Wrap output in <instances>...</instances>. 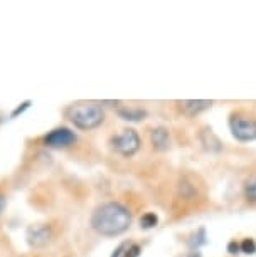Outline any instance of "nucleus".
Wrapping results in <instances>:
<instances>
[{
	"label": "nucleus",
	"instance_id": "nucleus-1",
	"mask_svg": "<svg viewBox=\"0 0 256 257\" xmlns=\"http://www.w3.org/2000/svg\"><path fill=\"white\" fill-rule=\"evenodd\" d=\"M132 224V213L118 202H106L96 208L91 215V227L95 232L105 237L123 234Z\"/></svg>",
	"mask_w": 256,
	"mask_h": 257
},
{
	"label": "nucleus",
	"instance_id": "nucleus-2",
	"mask_svg": "<svg viewBox=\"0 0 256 257\" xmlns=\"http://www.w3.org/2000/svg\"><path fill=\"white\" fill-rule=\"evenodd\" d=\"M67 119L78 130L90 132L105 121V111L96 103H79L67 109Z\"/></svg>",
	"mask_w": 256,
	"mask_h": 257
},
{
	"label": "nucleus",
	"instance_id": "nucleus-3",
	"mask_svg": "<svg viewBox=\"0 0 256 257\" xmlns=\"http://www.w3.org/2000/svg\"><path fill=\"white\" fill-rule=\"evenodd\" d=\"M140 137L132 128L123 130L122 133L115 135L112 138V148L123 157H132L140 150Z\"/></svg>",
	"mask_w": 256,
	"mask_h": 257
},
{
	"label": "nucleus",
	"instance_id": "nucleus-4",
	"mask_svg": "<svg viewBox=\"0 0 256 257\" xmlns=\"http://www.w3.org/2000/svg\"><path fill=\"white\" fill-rule=\"evenodd\" d=\"M231 132L239 142H253L256 140V119L244 114H234L229 121Z\"/></svg>",
	"mask_w": 256,
	"mask_h": 257
},
{
	"label": "nucleus",
	"instance_id": "nucleus-5",
	"mask_svg": "<svg viewBox=\"0 0 256 257\" xmlns=\"http://www.w3.org/2000/svg\"><path fill=\"white\" fill-rule=\"evenodd\" d=\"M44 143L49 148H67L76 143V135L69 128H56L46 135Z\"/></svg>",
	"mask_w": 256,
	"mask_h": 257
},
{
	"label": "nucleus",
	"instance_id": "nucleus-6",
	"mask_svg": "<svg viewBox=\"0 0 256 257\" xmlns=\"http://www.w3.org/2000/svg\"><path fill=\"white\" fill-rule=\"evenodd\" d=\"M51 240V229L47 225L37 224L29 227L27 230V242L34 247H42Z\"/></svg>",
	"mask_w": 256,
	"mask_h": 257
},
{
	"label": "nucleus",
	"instance_id": "nucleus-7",
	"mask_svg": "<svg viewBox=\"0 0 256 257\" xmlns=\"http://www.w3.org/2000/svg\"><path fill=\"white\" fill-rule=\"evenodd\" d=\"M211 101H201V99H189V101H179L182 113L187 116H196L206 111L207 108H211Z\"/></svg>",
	"mask_w": 256,
	"mask_h": 257
},
{
	"label": "nucleus",
	"instance_id": "nucleus-8",
	"mask_svg": "<svg viewBox=\"0 0 256 257\" xmlns=\"http://www.w3.org/2000/svg\"><path fill=\"white\" fill-rule=\"evenodd\" d=\"M150 140H152V145L153 148L158 150V152H163V150L168 148V145H170V137H168V132L165 128H162V126H158V128H153L150 132Z\"/></svg>",
	"mask_w": 256,
	"mask_h": 257
},
{
	"label": "nucleus",
	"instance_id": "nucleus-9",
	"mask_svg": "<svg viewBox=\"0 0 256 257\" xmlns=\"http://www.w3.org/2000/svg\"><path fill=\"white\" fill-rule=\"evenodd\" d=\"M118 114L122 116L123 119H128V121H140V119H143L145 111H143V109H140V108H120V109H118Z\"/></svg>",
	"mask_w": 256,
	"mask_h": 257
},
{
	"label": "nucleus",
	"instance_id": "nucleus-10",
	"mask_svg": "<svg viewBox=\"0 0 256 257\" xmlns=\"http://www.w3.org/2000/svg\"><path fill=\"white\" fill-rule=\"evenodd\" d=\"M244 195L249 202L256 203V178H251V180L246 182L244 185Z\"/></svg>",
	"mask_w": 256,
	"mask_h": 257
},
{
	"label": "nucleus",
	"instance_id": "nucleus-11",
	"mask_svg": "<svg viewBox=\"0 0 256 257\" xmlns=\"http://www.w3.org/2000/svg\"><path fill=\"white\" fill-rule=\"evenodd\" d=\"M157 215L155 213H152V212H148V213H145V215L140 219V225L143 227V229H152V227H155L157 225Z\"/></svg>",
	"mask_w": 256,
	"mask_h": 257
},
{
	"label": "nucleus",
	"instance_id": "nucleus-12",
	"mask_svg": "<svg viewBox=\"0 0 256 257\" xmlns=\"http://www.w3.org/2000/svg\"><path fill=\"white\" fill-rule=\"evenodd\" d=\"M241 249H243V252H246V254H253L256 250V244L251 239H246L243 244H241Z\"/></svg>",
	"mask_w": 256,
	"mask_h": 257
},
{
	"label": "nucleus",
	"instance_id": "nucleus-13",
	"mask_svg": "<svg viewBox=\"0 0 256 257\" xmlns=\"http://www.w3.org/2000/svg\"><path fill=\"white\" fill-rule=\"evenodd\" d=\"M140 255V247L138 245H132V247H128L127 252H123V257H138Z\"/></svg>",
	"mask_w": 256,
	"mask_h": 257
},
{
	"label": "nucleus",
	"instance_id": "nucleus-14",
	"mask_svg": "<svg viewBox=\"0 0 256 257\" xmlns=\"http://www.w3.org/2000/svg\"><path fill=\"white\" fill-rule=\"evenodd\" d=\"M29 104H31V101H26V103H22V106H19V108H17V109H16V111H14V113H12V116H14V118H16V116H17L19 113H22V111L26 109V108H29Z\"/></svg>",
	"mask_w": 256,
	"mask_h": 257
},
{
	"label": "nucleus",
	"instance_id": "nucleus-15",
	"mask_svg": "<svg viewBox=\"0 0 256 257\" xmlns=\"http://www.w3.org/2000/svg\"><path fill=\"white\" fill-rule=\"evenodd\" d=\"M125 247H127V245H125V244H122V245H120L118 249L115 250V254H113L112 257H123V250H125Z\"/></svg>",
	"mask_w": 256,
	"mask_h": 257
},
{
	"label": "nucleus",
	"instance_id": "nucleus-16",
	"mask_svg": "<svg viewBox=\"0 0 256 257\" xmlns=\"http://www.w3.org/2000/svg\"><path fill=\"white\" fill-rule=\"evenodd\" d=\"M4 207H6V200H4V197L0 195V213L4 212Z\"/></svg>",
	"mask_w": 256,
	"mask_h": 257
}]
</instances>
